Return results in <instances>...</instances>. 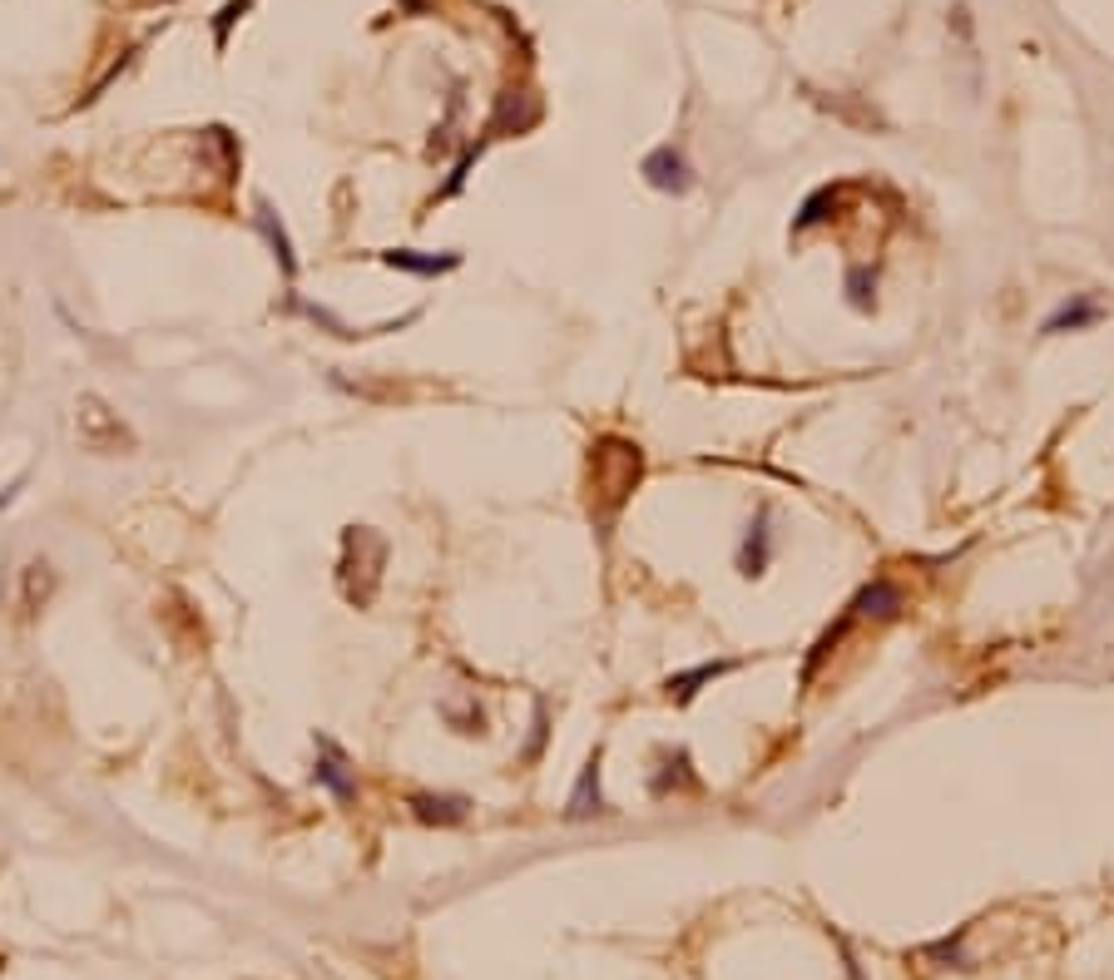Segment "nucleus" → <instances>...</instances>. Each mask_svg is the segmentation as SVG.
I'll return each instance as SVG.
<instances>
[{
	"label": "nucleus",
	"instance_id": "obj_9",
	"mask_svg": "<svg viewBox=\"0 0 1114 980\" xmlns=\"http://www.w3.org/2000/svg\"><path fill=\"white\" fill-rule=\"evenodd\" d=\"M901 610V590L891 580H872L862 594L852 600V614H877V620H891Z\"/></svg>",
	"mask_w": 1114,
	"mask_h": 980
},
{
	"label": "nucleus",
	"instance_id": "obj_11",
	"mask_svg": "<svg viewBox=\"0 0 1114 980\" xmlns=\"http://www.w3.org/2000/svg\"><path fill=\"white\" fill-rule=\"evenodd\" d=\"M258 228H263V238L273 243V253H278V263H283V273H297V258H293V243H288V233H283V223L273 218V208L268 204H258Z\"/></svg>",
	"mask_w": 1114,
	"mask_h": 980
},
{
	"label": "nucleus",
	"instance_id": "obj_1",
	"mask_svg": "<svg viewBox=\"0 0 1114 980\" xmlns=\"http://www.w3.org/2000/svg\"><path fill=\"white\" fill-rule=\"evenodd\" d=\"M74 436H80V446L84 451H94V456L134 451V431L124 426L120 411H114L104 397H94V391H84V397L74 401Z\"/></svg>",
	"mask_w": 1114,
	"mask_h": 980
},
{
	"label": "nucleus",
	"instance_id": "obj_15",
	"mask_svg": "<svg viewBox=\"0 0 1114 980\" xmlns=\"http://www.w3.org/2000/svg\"><path fill=\"white\" fill-rule=\"evenodd\" d=\"M961 936H965V931H957V941H937V946H927V956H937V961H957Z\"/></svg>",
	"mask_w": 1114,
	"mask_h": 980
},
{
	"label": "nucleus",
	"instance_id": "obj_2",
	"mask_svg": "<svg viewBox=\"0 0 1114 980\" xmlns=\"http://www.w3.org/2000/svg\"><path fill=\"white\" fill-rule=\"evenodd\" d=\"M644 178H650V188H660V194H688V184H694L688 159L678 154L674 144H660L654 154H644Z\"/></svg>",
	"mask_w": 1114,
	"mask_h": 980
},
{
	"label": "nucleus",
	"instance_id": "obj_4",
	"mask_svg": "<svg viewBox=\"0 0 1114 980\" xmlns=\"http://www.w3.org/2000/svg\"><path fill=\"white\" fill-rule=\"evenodd\" d=\"M1100 317H1105V307H1100L1095 297L1075 293V297H1065V303H1060L1055 313L1045 317V327H1040V333H1045V337H1060V333H1085V327H1095Z\"/></svg>",
	"mask_w": 1114,
	"mask_h": 980
},
{
	"label": "nucleus",
	"instance_id": "obj_8",
	"mask_svg": "<svg viewBox=\"0 0 1114 980\" xmlns=\"http://www.w3.org/2000/svg\"><path fill=\"white\" fill-rule=\"evenodd\" d=\"M317 748H323V763H317V783H327L337 797H343V803H352V797H357V783L347 777V758H343V748H337V743H327V738L317 743Z\"/></svg>",
	"mask_w": 1114,
	"mask_h": 980
},
{
	"label": "nucleus",
	"instance_id": "obj_6",
	"mask_svg": "<svg viewBox=\"0 0 1114 980\" xmlns=\"http://www.w3.org/2000/svg\"><path fill=\"white\" fill-rule=\"evenodd\" d=\"M381 263L387 268H401V273H417V278H437V273H451V268H461V253H411V248H391V253H381Z\"/></svg>",
	"mask_w": 1114,
	"mask_h": 980
},
{
	"label": "nucleus",
	"instance_id": "obj_12",
	"mask_svg": "<svg viewBox=\"0 0 1114 980\" xmlns=\"http://www.w3.org/2000/svg\"><path fill=\"white\" fill-rule=\"evenodd\" d=\"M847 303H852L857 313H872L877 307V273L867 268V263L847 268Z\"/></svg>",
	"mask_w": 1114,
	"mask_h": 980
},
{
	"label": "nucleus",
	"instance_id": "obj_13",
	"mask_svg": "<svg viewBox=\"0 0 1114 980\" xmlns=\"http://www.w3.org/2000/svg\"><path fill=\"white\" fill-rule=\"evenodd\" d=\"M827 208H837V194H832V188H817V194L808 198V204H803L798 218H793V228H798V233H808V228H817V223H827V218H832Z\"/></svg>",
	"mask_w": 1114,
	"mask_h": 980
},
{
	"label": "nucleus",
	"instance_id": "obj_10",
	"mask_svg": "<svg viewBox=\"0 0 1114 980\" xmlns=\"http://www.w3.org/2000/svg\"><path fill=\"white\" fill-rule=\"evenodd\" d=\"M466 807H471L466 797H431V793L411 797V813H417L421 823H461Z\"/></svg>",
	"mask_w": 1114,
	"mask_h": 980
},
{
	"label": "nucleus",
	"instance_id": "obj_7",
	"mask_svg": "<svg viewBox=\"0 0 1114 980\" xmlns=\"http://www.w3.org/2000/svg\"><path fill=\"white\" fill-rule=\"evenodd\" d=\"M728 668H734V659H714V664L684 668V674H674V678H668V684H664V694L674 698V703H688V698H694V694H698V688H704V684H714V678H724Z\"/></svg>",
	"mask_w": 1114,
	"mask_h": 980
},
{
	"label": "nucleus",
	"instance_id": "obj_5",
	"mask_svg": "<svg viewBox=\"0 0 1114 980\" xmlns=\"http://www.w3.org/2000/svg\"><path fill=\"white\" fill-rule=\"evenodd\" d=\"M594 813H610V807H604V793H600V748H594V758L585 763V773H580L575 793H570V803H565V817H570V823H580V817H594Z\"/></svg>",
	"mask_w": 1114,
	"mask_h": 980
},
{
	"label": "nucleus",
	"instance_id": "obj_3",
	"mask_svg": "<svg viewBox=\"0 0 1114 980\" xmlns=\"http://www.w3.org/2000/svg\"><path fill=\"white\" fill-rule=\"evenodd\" d=\"M773 560V515L768 506L758 510V515L748 520V530H743V545H738V570L748 574V580H758L763 570H768Z\"/></svg>",
	"mask_w": 1114,
	"mask_h": 980
},
{
	"label": "nucleus",
	"instance_id": "obj_14",
	"mask_svg": "<svg viewBox=\"0 0 1114 980\" xmlns=\"http://www.w3.org/2000/svg\"><path fill=\"white\" fill-rule=\"evenodd\" d=\"M248 6H253V0H228V6L218 10V20H214V40H218V45H223V40H228V25H233V20H238L243 10H248Z\"/></svg>",
	"mask_w": 1114,
	"mask_h": 980
}]
</instances>
